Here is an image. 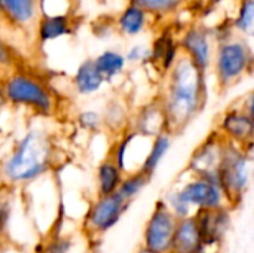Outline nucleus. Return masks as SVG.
<instances>
[{
  "mask_svg": "<svg viewBox=\"0 0 254 253\" xmlns=\"http://www.w3.org/2000/svg\"><path fill=\"white\" fill-rule=\"evenodd\" d=\"M7 106V101H6V97H4V91H3V86H1V82H0V113L3 112V109Z\"/></svg>",
  "mask_w": 254,
  "mask_h": 253,
  "instance_id": "obj_33",
  "label": "nucleus"
},
{
  "mask_svg": "<svg viewBox=\"0 0 254 253\" xmlns=\"http://www.w3.org/2000/svg\"><path fill=\"white\" fill-rule=\"evenodd\" d=\"M15 64V55L12 48L0 37V67L7 69Z\"/></svg>",
  "mask_w": 254,
  "mask_h": 253,
  "instance_id": "obj_32",
  "label": "nucleus"
},
{
  "mask_svg": "<svg viewBox=\"0 0 254 253\" xmlns=\"http://www.w3.org/2000/svg\"><path fill=\"white\" fill-rule=\"evenodd\" d=\"M129 130L141 136H146L149 139H153L162 133H167L165 115H164L159 100L144 104L141 109L137 110V113L131 115Z\"/></svg>",
  "mask_w": 254,
  "mask_h": 253,
  "instance_id": "obj_13",
  "label": "nucleus"
},
{
  "mask_svg": "<svg viewBox=\"0 0 254 253\" xmlns=\"http://www.w3.org/2000/svg\"><path fill=\"white\" fill-rule=\"evenodd\" d=\"M216 133L229 143L244 146L254 139V115L243 104L228 107L217 121Z\"/></svg>",
  "mask_w": 254,
  "mask_h": 253,
  "instance_id": "obj_11",
  "label": "nucleus"
},
{
  "mask_svg": "<svg viewBox=\"0 0 254 253\" xmlns=\"http://www.w3.org/2000/svg\"><path fill=\"white\" fill-rule=\"evenodd\" d=\"M128 207L129 204L116 192L112 195H97L83 218V228L91 236H103L121 221Z\"/></svg>",
  "mask_w": 254,
  "mask_h": 253,
  "instance_id": "obj_6",
  "label": "nucleus"
},
{
  "mask_svg": "<svg viewBox=\"0 0 254 253\" xmlns=\"http://www.w3.org/2000/svg\"><path fill=\"white\" fill-rule=\"evenodd\" d=\"M1 86L7 104L13 107H22L39 116H51L57 110V97L49 85L39 76L15 70L9 73Z\"/></svg>",
  "mask_w": 254,
  "mask_h": 253,
  "instance_id": "obj_3",
  "label": "nucleus"
},
{
  "mask_svg": "<svg viewBox=\"0 0 254 253\" xmlns=\"http://www.w3.org/2000/svg\"><path fill=\"white\" fill-rule=\"evenodd\" d=\"M104 79L97 72L94 61L91 58L82 61L73 75V88L79 95L83 97L97 94L104 86Z\"/></svg>",
  "mask_w": 254,
  "mask_h": 253,
  "instance_id": "obj_16",
  "label": "nucleus"
},
{
  "mask_svg": "<svg viewBox=\"0 0 254 253\" xmlns=\"http://www.w3.org/2000/svg\"><path fill=\"white\" fill-rule=\"evenodd\" d=\"M77 125L86 133H98L103 130V118L97 110H82L76 118Z\"/></svg>",
  "mask_w": 254,
  "mask_h": 253,
  "instance_id": "obj_29",
  "label": "nucleus"
},
{
  "mask_svg": "<svg viewBox=\"0 0 254 253\" xmlns=\"http://www.w3.org/2000/svg\"><path fill=\"white\" fill-rule=\"evenodd\" d=\"M180 57L177 42L170 34L159 36L150 46V63L158 64L164 73H167Z\"/></svg>",
  "mask_w": 254,
  "mask_h": 253,
  "instance_id": "obj_17",
  "label": "nucleus"
},
{
  "mask_svg": "<svg viewBox=\"0 0 254 253\" xmlns=\"http://www.w3.org/2000/svg\"><path fill=\"white\" fill-rule=\"evenodd\" d=\"M208 100L207 73L182 55L165 73L164 91L159 97L167 133L179 134L198 118Z\"/></svg>",
  "mask_w": 254,
  "mask_h": 253,
  "instance_id": "obj_1",
  "label": "nucleus"
},
{
  "mask_svg": "<svg viewBox=\"0 0 254 253\" xmlns=\"http://www.w3.org/2000/svg\"><path fill=\"white\" fill-rule=\"evenodd\" d=\"M254 22V1L253 0H243L237 16L234 19V28L240 31L243 36H250L253 33Z\"/></svg>",
  "mask_w": 254,
  "mask_h": 253,
  "instance_id": "obj_27",
  "label": "nucleus"
},
{
  "mask_svg": "<svg viewBox=\"0 0 254 253\" xmlns=\"http://www.w3.org/2000/svg\"><path fill=\"white\" fill-rule=\"evenodd\" d=\"M177 189L193 212L231 209L228 197L217 182L190 176V179L185 180Z\"/></svg>",
  "mask_w": 254,
  "mask_h": 253,
  "instance_id": "obj_9",
  "label": "nucleus"
},
{
  "mask_svg": "<svg viewBox=\"0 0 254 253\" xmlns=\"http://www.w3.org/2000/svg\"><path fill=\"white\" fill-rule=\"evenodd\" d=\"M13 204L7 194H0V242L9 230V224L12 219Z\"/></svg>",
  "mask_w": 254,
  "mask_h": 253,
  "instance_id": "obj_31",
  "label": "nucleus"
},
{
  "mask_svg": "<svg viewBox=\"0 0 254 253\" xmlns=\"http://www.w3.org/2000/svg\"><path fill=\"white\" fill-rule=\"evenodd\" d=\"M73 239L68 236L54 234L48 240L40 243V252L37 253H71Z\"/></svg>",
  "mask_w": 254,
  "mask_h": 253,
  "instance_id": "obj_28",
  "label": "nucleus"
},
{
  "mask_svg": "<svg viewBox=\"0 0 254 253\" xmlns=\"http://www.w3.org/2000/svg\"><path fill=\"white\" fill-rule=\"evenodd\" d=\"M171 143H173V139H171V134H168V133H162V134L153 137L150 148H149V152H147V155L141 164L140 171L143 174L152 177L155 174V171L158 170L159 164L164 161L165 155L170 152Z\"/></svg>",
  "mask_w": 254,
  "mask_h": 253,
  "instance_id": "obj_23",
  "label": "nucleus"
},
{
  "mask_svg": "<svg viewBox=\"0 0 254 253\" xmlns=\"http://www.w3.org/2000/svg\"><path fill=\"white\" fill-rule=\"evenodd\" d=\"M92 61L104 82H112L113 79L119 78L127 67V60L124 54L116 49H106L100 52L95 58H92Z\"/></svg>",
  "mask_w": 254,
  "mask_h": 253,
  "instance_id": "obj_21",
  "label": "nucleus"
},
{
  "mask_svg": "<svg viewBox=\"0 0 254 253\" xmlns=\"http://www.w3.org/2000/svg\"><path fill=\"white\" fill-rule=\"evenodd\" d=\"M55 148L49 133L31 128L13 145L0 166V179L4 186H25L45 177L54 167Z\"/></svg>",
  "mask_w": 254,
  "mask_h": 253,
  "instance_id": "obj_2",
  "label": "nucleus"
},
{
  "mask_svg": "<svg viewBox=\"0 0 254 253\" xmlns=\"http://www.w3.org/2000/svg\"><path fill=\"white\" fill-rule=\"evenodd\" d=\"M195 253H207V251H204V249H202V251H199V252H195Z\"/></svg>",
  "mask_w": 254,
  "mask_h": 253,
  "instance_id": "obj_35",
  "label": "nucleus"
},
{
  "mask_svg": "<svg viewBox=\"0 0 254 253\" xmlns=\"http://www.w3.org/2000/svg\"><path fill=\"white\" fill-rule=\"evenodd\" d=\"M186 0H129L131 4L144 10L149 16H167L182 7Z\"/></svg>",
  "mask_w": 254,
  "mask_h": 253,
  "instance_id": "obj_25",
  "label": "nucleus"
},
{
  "mask_svg": "<svg viewBox=\"0 0 254 253\" xmlns=\"http://www.w3.org/2000/svg\"><path fill=\"white\" fill-rule=\"evenodd\" d=\"M149 15L134 4H128L116 18V28L122 36L135 37L141 34L147 25Z\"/></svg>",
  "mask_w": 254,
  "mask_h": 253,
  "instance_id": "obj_18",
  "label": "nucleus"
},
{
  "mask_svg": "<svg viewBox=\"0 0 254 253\" xmlns=\"http://www.w3.org/2000/svg\"><path fill=\"white\" fill-rule=\"evenodd\" d=\"M137 253H150V252H149V251H146L144 248H140V251H138Z\"/></svg>",
  "mask_w": 254,
  "mask_h": 253,
  "instance_id": "obj_34",
  "label": "nucleus"
},
{
  "mask_svg": "<svg viewBox=\"0 0 254 253\" xmlns=\"http://www.w3.org/2000/svg\"><path fill=\"white\" fill-rule=\"evenodd\" d=\"M0 15H1V0H0Z\"/></svg>",
  "mask_w": 254,
  "mask_h": 253,
  "instance_id": "obj_36",
  "label": "nucleus"
},
{
  "mask_svg": "<svg viewBox=\"0 0 254 253\" xmlns=\"http://www.w3.org/2000/svg\"><path fill=\"white\" fill-rule=\"evenodd\" d=\"M225 140L213 131L199 146L192 152L186 173L193 177H201L205 180L219 183V169L223 157Z\"/></svg>",
  "mask_w": 254,
  "mask_h": 253,
  "instance_id": "obj_8",
  "label": "nucleus"
},
{
  "mask_svg": "<svg viewBox=\"0 0 254 253\" xmlns=\"http://www.w3.org/2000/svg\"><path fill=\"white\" fill-rule=\"evenodd\" d=\"M127 64H146L150 63V46L144 45V43H135L132 45L127 54H124Z\"/></svg>",
  "mask_w": 254,
  "mask_h": 253,
  "instance_id": "obj_30",
  "label": "nucleus"
},
{
  "mask_svg": "<svg viewBox=\"0 0 254 253\" xmlns=\"http://www.w3.org/2000/svg\"><path fill=\"white\" fill-rule=\"evenodd\" d=\"M68 34H71V22L64 13L46 15L37 22V37L42 43L52 42Z\"/></svg>",
  "mask_w": 254,
  "mask_h": 253,
  "instance_id": "obj_19",
  "label": "nucleus"
},
{
  "mask_svg": "<svg viewBox=\"0 0 254 253\" xmlns=\"http://www.w3.org/2000/svg\"><path fill=\"white\" fill-rule=\"evenodd\" d=\"M253 142L244 146L225 142L219 169V185L223 189L231 209L238 206L252 183Z\"/></svg>",
  "mask_w": 254,
  "mask_h": 253,
  "instance_id": "obj_4",
  "label": "nucleus"
},
{
  "mask_svg": "<svg viewBox=\"0 0 254 253\" xmlns=\"http://www.w3.org/2000/svg\"><path fill=\"white\" fill-rule=\"evenodd\" d=\"M176 224L177 219L159 200L144 225L141 248L150 253H171Z\"/></svg>",
  "mask_w": 254,
  "mask_h": 253,
  "instance_id": "obj_7",
  "label": "nucleus"
},
{
  "mask_svg": "<svg viewBox=\"0 0 254 253\" xmlns=\"http://www.w3.org/2000/svg\"><path fill=\"white\" fill-rule=\"evenodd\" d=\"M39 0H1V15L15 27H28L36 22Z\"/></svg>",
  "mask_w": 254,
  "mask_h": 253,
  "instance_id": "obj_15",
  "label": "nucleus"
},
{
  "mask_svg": "<svg viewBox=\"0 0 254 253\" xmlns=\"http://www.w3.org/2000/svg\"><path fill=\"white\" fill-rule=\"evenodd\" d=\"M149 176L143 174L141 171H135V173H129V174H124L122 182L116 191V194L127 203L131 206V203L144 191V188L150 183Z\"/></svg>",
  "mask_w": 254,
  "mask_h": 253,
  "instance_id": "obj_24",
  "label": "nucleus"
},
{
  "mask_svg": "<svg viewBox=\"0 0 254 253\" xmlns=\"http://www.w3.org/2000/svg\"><path fill=\"white\" fill-rule=\"evenodd\" d=\"M217 86L226 91L237 85L253 69V51L244 37H231L217 43L213 64Z\"/></svg>",
  "mask_w": 254,
  "mask_h": 253,
  "instance_id": "obj_5",
  "label": "nucleus"
},
{
  "mask_svg": "<svg viewBox=\"0 0 254 253\" xmlns=\"http://www.w3.org/2000/svg\"><path fill=\"white\" fill-rule=\"evenodd\" d=\"M124 173L116 166V163L109 157L103 160L95 173L97 180V194L98 195H112L118 191L121 182H122Z\"/></svg>",
  "mask_w": 254,
  "mask_h": 253,
  "instance_id": "obj_20",
  "label": "nucleus"
},
{
  "mask_svg": "<svg viewBox=\"0 0 254 253\" xmlns=\"http://www.w3.org/2000/svg\"><path fill=\"white\" fill-rule=\"evenodd\" d=\"M162 203L165 204V207L170 210V213L179 221V219H185L192 216L195 212L192 210V207L185 201V198L182 197L180 191L177 188L168 191L165 194V197L162 198Z\"/></svg>",
  "mask_w": 254,
  "mask_h": 253,
  "instance_id": "obj_26",
  "label": "nucleus"
},
{
  "mask_svg": "<svg viewBox=\"0 0 254 253\" xmlns=\"http://www.w3.org/2000/svg\"><path fill=\"white\" fill-rule=\"evenodd\" d=\"M202 249V240L198 222L195 219V213L189 218L179 219L174 230L171 253H195Z\"/></svg>",
  "mask_w": 254,
  "mask_h": 253,
  "instance_id": "obj_14",
  "label": "nucleus"
},
{
  "mask_svg": "<svg viewBox=\"0 0 254 253\" xmlns=\"http://www.w3.org/2000/svg\"><path fill=\"white\" fill-rule=\"evenodd\" d=\"M103 118V130H107L113 134H124L129 130L131 115L121 100H110L101 113Z\"/></svg>",
  "mask_w": 254,
  "mask_h": 253,
  "instance_id": "obj_22",
  "label": "nucleus"
},
{
  "mask_svg": "<svg viewBox=\"0 0 254 253\" xmlns=\"http://www.w3.org/2000/svg\"><path fill=\"white\" fill-rule=\"evenodd\" d=\"M195 219L198 222L202 248L207 253H210L211 249H219L225 242L232 224L231 209L195 212Z\"/></svg>",
  "mask_w": 254,
  "mask_h": 253,
  "instance_id": "obj_12",
  "label": "nucleus"
},
{
  "mask_svg": "<svg viewBox=\"0 0 254 253\" xmlns=\"http://www.w3.org/2000/svg\"><path fill=\"white\" fill-rule=\"evenodd\" d=\"M180 54L188 57L198 69L207 73L214 57V34L205 25L188 27L177 40Z\"/></svg>",
  "mask_w": 254,
  "mask_h": 253,
  "instance_id": "obj_10",
  "label": "nucleus"
}]
</instances>
